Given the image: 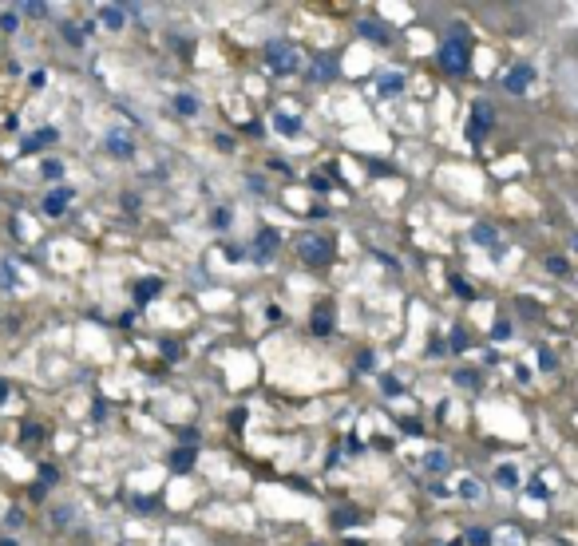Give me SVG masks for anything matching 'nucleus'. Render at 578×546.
<instances>
[{"label":"nucleus","mask_w":578,"mask_h":546,"mask_svg":"<svg viewBox=\"0 0 578 546\" xmlns=\"http://www.w3.org/2000/svg\"><path fill=\"white\" fill-rule=\"evenodd\" d=\"M297 257H301L305 266H329L333 261V242L321 238V234H305V238H297Z\"/></svg>","instance_id":"f257e3e1"},{"label":"nucleus","mask_w":578,"mask_h":546,"mask_svg":"<svg viewBox=\"0 0 578 546\" xmlns=\"http://www.w3.org/2000/svg\"><path fill=\"white\" fill-rule=\"evenodd\" d=\"M440 63H443V72H452V75H464L471 68V52H468V40L459 36V40H448L440 48Z\"/></svg>","instance_id":"f03ea898"},{"label":"nucleus","mask_w":578,"mask_h":546,"mask_svg":"<svg viewBox=\"0 0 578 546\" xmlns=\"http://www.w3.org/2000/svg\"><path fill=\"white\" fill-rule=\"evenodd\" d=\"M266 63H270V72L289 75L301 68V52L289 48V44H266Z\"/></svg>","instance_id":"7ed1b4c3"},{"label":"nucleus","mask_w":578,"mask_h":546,"mask_svg":"<svg viewBox=\"0 0 578 546\" xmlns=\"http://www.w3.org/2000/svg\"><path fill=\"white\" fill-rule=\"evenodd\" d=\"M471 115H476V123L468 127V135H471V143H480L483 127H492L495 123V107L492 103H483V99H476V103H471Z\"/></svg>","instance_id":"20e7f679"},{"label":"nucleus","mask_w":578,"mask_h":546,"mask_svg":"<svg viewBox=\"0 0 578 546\" xmlns=\"http://www.w3.org/2000/svg\"><path fill=\"white\" fill-rule=\"evenodd\" d=\"M333 325H337V313H333L329 301H317V309H313V333L317 337H329Z\"/></svg>","instance_id":"39448f33"},{"label":"nucleus","mask_w":578,"mask_h":546,"mask_svg":"<svg viewBox=\"0 0 578 546\" xmlns=\"http://www.w3.org/2000/svg\"><path fill=\"white\" fill-rule=\"evenodd\" d=\"M531 75H535V72H531L527 63H519V68H511V72H507L503 87H507V91H511V96H523V91H527V87H531Z\"/></svg>","instance_id":"423d86ee"},{"label":"nucleus","mask_w":578,"mask_h":546,"mask_svg":"<svg viewBox=\"0 0 578 546\" xmlns=\"http://www.w3.org/2000/svg\"><path fill=\"white\" fill-rule=\"evenodd\" d=\"M68 202H72V190H68V186H60V190H52V195L44 198V214L60 218L63 210H68Z\"/></svg>","instance_id":"0eeeda50"},{"label":"nucleus","mask_w":578,"mask_h":546,"mask_svg":"<svg viewBox=\"0 0 578 546\" xmlns=\"http://www.w3.org/2000/svg\"><path fill=\"white\" fill-rule=\"evenodd\" d=\"M357 32H360L365 40H372V44H384V40H388V28H384L381 20H372V16L357 20Z\"/></svg>","instance_id":"6e6552de"},{"label":"nucleus","mask_w":578,"mask_h":546,"mask_svg":"<svg viewBox=\"0 0 578 546\" xmlns=\"http://www.w3.org/2000/svg\"><path fill=\"white\" fill-rule=\"evenodd\" d=\"M107 151H111L115 158H131V155H135V143H131L123 131H111V135H107Z\"/></svg>","instance_id":"1a4fd4ad"},{"label":"nucleus","mask_w":578,"mask_h":546,"mask_svg":"<svg viewBox=\"0 0 578 546\" xmlns=\"http://www.w3.org/2000/svg\"><path fill=\"white\" fill-rule=\"evenodd\" d=\"M277 245H282V234L273 230V226H261L258 230V257H270Z\"/></svg>","instance_id":"9d476101"},{"label":"nucleus","mask_w":578,"mask_h":546,"mask_svg":"<svg viewBox=\"0 0 578 546\" xmlns=\"http://www.w3.org/2000/svg\"><path fill=\"white\" fill-rule=\"evenodd\" d=\"M190 467H195V448H178V451L171 455V471H174V475H186Z\"/></svg>","instance_id":"9b49d317"},{"label":"nucleus","mask_w":578,"mask_h":546,"mask_svg":"<svg viewBox=\"0 0 578 546\" xmlns=\"http://www.w3.org/2000/svg\"><path fill=\"white\" fill-rule=\"evenodd\" d=\"M377 84H381V96H400V91H404V75L400 72H384Z\"/></svg>","instance_id":"f8f14e48"},{"label":"nucleus","mask_w":578,"mask_h":546,"mask_svg":"<svg viewBox=\"0 0 578 546\" xmlns=\"http://www.w3.org/2000/svg\"><path fill=\"white\" fill-rule=\"evenodd\" d=\"M420 463H424V471L443 475V471H448V451H440V448H436V451H428V455H424Z\"/></svg>","instance_id":"ddd939ff"},{"label":"nucleus","mask_w":578,"mask_h":546,"mask_svg":"<svg viewBox=\"0 0 578 546\" xmlns=\"http://www.w3.org/2000/svg\"><path fill=\"white\" fill-rule=\"evenodd\" d=\"M159 289H162V281H159V278L139 281V285H135V301H139V305H147L151 297H159Z\"/></svg>","instance_id":"4468645a"},{"label":"nucleus","mask_w":578,"mask_h":546,"mask_svg":"<svg viewBox=\"0 0 578 546\" xmlns=\"http://www.w3.org/2000/svg\"><path fill=\"white\" fill-rule=\"evenodd\" d=\"M99 20H103L107 28H123L127 24V13H123V8H115V4H103V8H99Z\"/></svg>","instance_id":"2eb2a0df"},{"label":"nucleus","mask_w":578,"mask_h":546,"mask_svg":"<svg viewBox=\"0 0 578 546\" xmlns=\"http://www.w3.org/2000/svg\"><path fill=\"white\" fill-rule=\"evenodd\" d=\"M273 127H277V131H282L285 139H294V135L301 131V119H294V115H285V111H277V115H273Z\"/></svg>","instance_id":"dca6fc26"},{"label":"nucleus","mask_w":578,"mask_h":546,"mask_svg":"<svg viewBox=\"0 0 578 546\" xmlns=\"http://www.w3.org/2000/svg\"><path fill=\"white\" fill-rule=\"evenodd\" d=\"M329 75H337V60H317L313 72H309V79H313V84H325Z\"/></svg>","instance_id":"f3484780"},{"label":"nucleus","mask_w":578,"mask_h":546,"mask_svg":"<svg viewBox=\"0 0 578 546\" xmlns=\"http://www.w3.org/2000/svg\"><path fill=\"white\" fill-rule=\"evenodd\" d=\"M471 238H476L480 245H495V242H499V234H495L492 226H483V222L476 226V230H471Z\"/></svg>","instance_id":"a211bd4d"},{"label":"nucleus","mask_w":578,"mask_h":546,"mask_svg":"<svg viewBox=\"0 0 578 546\" xmlns=\"http://www.w3.org/2000/svg\"><path fill=\"white\" fill-rule=\"evenodd\" d=\"M174 111H178V115H198V99L195 96H174Z\"/></svg>","instance_id":"6ab92c4d"},{"label":"nucleus","mask_w":578,"mask_h":546,"mask_svg":"<svg viewBox=\"0 0 578 546\" xmlns=\"http://www.w3.org/2000/svg\"><path fill=\"white\" fill-rule=\"evenodd\" d=\"M40 143H56V131L52 127H44L40 135H32V139H24V151H36Z\"/></svg>","instance_id":"aec40b11"},{"label":"nucleus","mask_w":578,"mask_h":546,"mask_svg":"<svg viewBox=\"0 0 578 546\" xmlns=\"http://www.w3.org/2000/svg\"><path fill=\"white\" fill-rule=\"evenodd\" d=\"M495 479H499V483H503V487H515V483H519L515 467H499V471H495Z\"/></svg>","instance_id":"412c9836"},{"label":"nucleus","mask_w":578,"mask_h":546,"mask_svg":"<svg viewBox=\"0 0 578 546\" xmlns=\"http://www.w3.org/2000/svg\"><path fill=\"white\" fill-rule=\"evenodd\" d=\"M40 436H44V432H40L36 424H24V427H20V439H24V443H40Z\"/></svg>","instance_id":"4be33fe9"},{"label":"nucleus","mask_w":578,"mask_h":546,"mask_svg":"<svg viewBox=\"0 0 578 546\" xmlns=\"http://www.w3.org/2000/svg\"><path fill=\"white\" fill-rule=\"evenodd\" d=\"M44 179H63V162L48 158V162H44Z\"/></svg>","instance_id":"5701e85b"},{"label":"nucleus","mask_w":578,"mask_h":546,"mask_svg":"<svg viewBox=\"0 0 578 546\" xmlns=\"http://www.w3.org/2000/svg\"><path fill=\"white\" fill-rule=\"evenodd\" d=\"M448 344H452L455 352H464V349H468V333H464V328H455V333H452V340H448Z\"/></svg>","instance_id":"b1692460"},{"label":"nucleus","mask_w":578,"mask_h":546,"mask_svg":"<svg viewBox=\"0 0 578 546\" xmlns=\"http://www.w3.org/2000/svg\"><path fill=\"white\" fill-rule=\"evenodd\" d=\"M547 269L558 273V278H566V257H547Z\"/></svg>","instance_id":"393cba45"},{"label":"nucleus","mask_w":578,"mask_h":546,"mask_svg":"<svg viewBox=\"0 0 578 546\" xmlns=\"http://www.w3.org/2000/svg\"><path fill=\"white\" fill-rule=\"evenodd\" d=\"M459 491H464V499H480V483H476V479H464Z\"/></svg>","instance_id":"a878e982"},{"label":"nucleus","mask_w":578,"mask_h":546,"mask_svg":"<svg viewBox=\"0 0 578 546\" xmlns=\"http://www.w3.org/2000/svg\"><path fill=\"white\" fill-rule=\"evenodd\" d=\"M539 364H542V372H551V368H554L558 361H554V352H551V349H539Z\"/></svg>","instance_id":"bb28decb"},{"label":"nucleus","mask_w":578,"mask_h":546,"mask_svg":"<svg viewBox=\"0 0 578 546\" xmlns=\"http://www.w3.org/2000/svg\"><path fill=\"white\" fill-rule=\"evenodd\" d=\"M0 24H4V32H16V28H20V16H16V13H4V16H0Z\"/></svg>","instance_id":"cd10ccee"},{"label":"nucleus","mask_w":578,"mask_h":546,"mask_svg":"<svg viewBox=\"0 0 578 546\" xmlns=\"http://www.w3.org/2000/svg\"><path fill=\"white\" fill-rule=\"evenodd\" d=\"M381 384H384V392H388V396H400V392H404V388H400V380H396V377H384Z\"/></svg>","instance_id":"c85d7f7f"},{"label":"nucleus","mask_w":578,"mask_h":546,"mask_svg":"<svg viewBox=\"0 0 578 546\" xmlns=\"http://www.w3.org/2000/svg\"><path fill=\"white\" fill-rule=\"evenodd\" d=\"M468 543L471 546H487V531H480V526H476V531H468Z\"/></svg>","instance_id":"c756f323"},{"label":"nucleus","mask_w":578,"mask_h":546,"mask_svg":"<svg viewBox=\"0 0 578 546\" xmlns=\"http://www.w3.org/2000/svg\"><path fill=\"white\" fill-rule=\"evenodd\" d=\"M452 289L464 293V297H471V285H468V281H459V278H452Z\"/></svg>","instance_id":"7c9ffc66"},{"label":"nucleus","mask_w":578,"mask_h":546,"mask_svg":"<svg viewBox=\"0 0 578 546\" xmlns=\"http://www.w3.org/2000/svg\"><path fill=\"white\" fill-rule=\"evenodd\" d=\"M511 337V325H507V321H499V325H495V340H507Z\"/></svg>","instance_id":"2f4dec72"},{"label":"nucleus","mask_w":578,"mask_h":546,"mask_svg":"<svg viewBox=\"0 0 578 546\" xmlns=\"http://www.w3.org/2000/svg\"><path fill=\"white\" fill-rule=\"evenodd\" d=\"M24 13H28V16H44V13H48V8H44V4H36V0H32V4H24Z\"/></svg>","instance_id":"473e14b6"},{"label":"nucleus","mask_w":578,"mask_h":546,"mask_svg":"<svg viewBox=\"0 0 578 546\" xmlns=\"http://www.w3.org/2000/svg\"><path fill=\"white\" fill-rule=\"evenodd\" d=\"M63 36L72 40V44H79V40H84V32H79V28H72V24H68V28H63Z\"/></svg>","instance_id":"72a5a7b5"},{"label":"nucleus","mask_w":578,"mask_h":546,"mask_svg":"<svg viewBox=\"0 0 578 546\" xmlns=\"http://www.w3.org/2000/svg\"><path fill=\"white\" fill-rule=\"evenodd\" d=\"M214 226H218V230L222 226H230V210H218V214H214Z\"/></svg>","instance_id":"f704fd0d"},{"label":"nucleus","mask_w":578,"mask_h":546,"mask_svg":"<svg viewBox=\"0 0 578 546\" xmlns=\"http://www.w3.org/2000/svg\"><path fill=\"white\" fill-rule=\"evenodd\" d=\"M357 368H365V372H369V368H372V352H360V356H357Z\"/></svg>","instance_id":"c9c22d12"},{"label":"nucleus","mask_w":578,"mask_h":546,"mask_svg":"<svg viewBox=\"0 0 578 546\" xmlns=\"http://www.w3.org/2000/svg\"><path fill=\"white\" fill-rule=\"evenodd\" d=\"M246 424V412H242V408H238V412H230V427H242Z\"/></svg>","instance_id":"e433bc0d"},{"label":"nucleus","mask_w":578,"mask_h":546,"mask_svg":"<svg viewBox=\"0 0 578 546\" xmlns=\"http://www.w3.org/2000/svg\"><path fill=\"white\" fill-rule=\"evenodd\" d=\"M531 495H535V499H547V487H542V479H535V483H531Z\"/></svg>","instance_id":"4c0bfd02"},{"label":"nucleus","mask_w":578,"mask_h":546,"mask_svg":"<svg viewBox=\"0 0 578 546\" xmlns=\"http://www.w3.org/2000/svg\"><path fill=\"white\" fill-rule=\"evenodd\" d=\"M519 305H523V313H527V317H539V309H535V301H531V297H523Z\"/></svg>","instance_id":"58836bf2"},{"label":"nucleus","mask_w":578,"mask_h":546,"mask_svg":"<svg viewBox=\"0 0 578 546\" xmlns=\"http://www.w3.org/2000/svg\"><path fill=\"white\" fill-rule=\"evenodd\" d=\"M250 190H254V195H261V190H266V182H261L258 174H250Z\"/></svg>","instance_id":"ea45409f"},{"label":"nucleus","mask_w":578,"mask_h":546,"mask_svg":"<svg viewBox=\"0 0 578 546\" xmlns=\"http://www.w3.org/2000/svg\"><path fill=\"white\" fill-rule=\"evenodd\" d=\"M455 380H459L464 388H476V377H471V372H459V377H455Z\"/></svg>","instance_id":"a19ab883"},{"label":"nucleus","mask_w":578,"mask_h":546,"mask_svg":"<svg viewBox=\"0 0 578 546\" xmlns=\"http://www.w3.org/2000/svg\"><path fill=\"white\" fill-rule=\"evenodd\" d=\"M4 396H8V384H4V380H0V400H4Z\"/></svg>","instance_id":"79ce46f5"},{"label":"nucleus","mask_w":578,"mask_h":546,"mask_svg":"<svg viewBox=\"0 0 578 546\" xmlns=\"http://www.w3.org/2000/svg\"><path fill=\"white\" fill-rule=\"evenodd\" d=\"M570 250H575V254H578V234H575V242H570Z\"/></svg>","instance_id":"37998d69"},{"label":"nucleus","mask_w":578,"mask_h":546,"mask_svg":"<svg viewBox=\"0 0 578 546\" xmlns=\"http://www.w3.org/2000/svg\"><path fill=\"white\" fill-rule=\"evenodd\" d=\"M448 546H459V543H448Z\"/></svg>","instance_id":"c03bdc74"},{"label":"nucleus","mask_w":578,"mask_h":546,"mask_svg":"<svg viewBox=\"0 0 578 546\" xmlns=\"http://www.w3.org/2000/svg\"><path fill=\"white\" fill-rule=\"evenodd\" d=\"M313 546H317V543H313Z\"/></svg>","instance_id":"a18cd8bd"}]
</instances>
